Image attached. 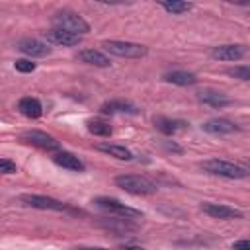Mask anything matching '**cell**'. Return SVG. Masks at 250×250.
Returning <instances> with one entry per match:
<instances>
[{
    "label": "cell",
    "instance_id": "cell-8",
    "mask_svg": "<svg viewBox=\"0 0 250 250\" xmlns=\"http://www.w3.org/2000/svg\"><path fill=\"white\" fill-rule=\"evenodd\" d=\"M199 209L209 215L211 219H221V221H232V219H242V211L223 205V203H211V201H203L199 205Z\"/></svg>",
    "mask_w": 250,
    "mask_h": 250
},
{
    "label": "cell",
    "instance_id": "cell-9",
    "mask_svg": "<svg viewBox=\"0 0 250 250\" xmlns=\"http://www.w3.org/2000/svg\"><path fill=\"white\" fill-rule=\"evenodd\" d=\"M201 129L209 135H215V137H225V135H232V133H238V125L232 123L230 119H223V117H215V119H209L201 125Z\"/></svg>",
    "mask_w": 250,
    "mask_h": 250
},
{
    "label": "cell",
    "instance_id": "cell-22",
    "mask_svg": "<svg viewBox=\"0 0 250 250\" xmlns=\"http://www.w3.org/2000/svg\"><path fill=\"white\" fill-rule=\"evenodd\" d=\"M88 131L92 135H98V137H109L111 135V125L105 123V121H100V119H92V121H88Z\"/></svg>",
    "mask_w": 250,
    "mask_h": 250
},
{
    "label": "cell",
    "instance_id": "cell-29",
    "mask_svg": "<svg viewBox=\"0 0 250 250\" xmlns=\"http://www.w3.org/2000/svg\"><path fill=\"white\" fill-rule=\"evenodd\" d=\"M74 250H107L104 246H76Z\"/></svg>",
    "mask_w": 250,
    "mask_h": 250
},
{
    "label": "cell",
    "instance_id": "cell-13",
    "mask_svg": "<svg viewBox=\"0 0 250 250\" xmlns=\"http://www.w3.org/2000/svg\"><path fill=\"white\" fill-rule=\"evenodd\" d=\"M246 55L244 45H219L211 51V57L217 61H238Z\"/></svg>",
    "mask_w": 250,
    "mask_h": 250
},
{
    "label": "cell",
    "instance_id": "cell-15",
    "mask_svg": "<svg viewBox=\"0 0 250 250\" xmlns=\"http://www.w3.org/2000/svg\"><path fill=\"white\" fill-rule=\"evenodd\" d=\"M102 113H129V115H137L139 113V107L131 102H125V100H111V102H105L102 107H100Z\"/></svg>",
    "mask_w": 250,
    "mask_h": 250
},
{
    "label": "cell",
    "instance_id": "cell-23",
    "mask_svg": "<svg viewBox=\"0 0 250 250\" xmlns=\"http://www.w3.org/2000/svg\"><path fill=\"white\" fill-rule=\"evenodd\" d=\"M229 74L238 78V80H250V68L246 64L242 66H234V68H229Z\"/></svg>",
    "mask_w": 250,
    "mask_h": 250
},
{
    "label": "cell",
    "instance_id": "cell-26",
    "mask_svg": "<svg viewBox=\"0 0 250 250\" xmlns=\"http://www.w3.org/2000/svg\"><path fill=\"white\" fill-rule=\"evenodd\" d=\"M164 148H166V150H172V152H182V146L176 145L174 141H172V143H170V141H164Z\"/></svg>",
    "mask_w": 250,
    "mask_h": 250
},
{
    "label": "cell",
    "instance_id": "cell-14",
    "mask_svg": "<svg viewBox=\"0 0 250 250\" xmlns=\"http://www.w3.org/2000/svg\"><path fill=\"white\" fill-rule=\"evenodd\" d=\"M197 100H199L201 104L209 105V107H225V105L230 104V100H229L223 92L213 90V88H203V90H199V92H197Z\"/></svg>",
    "mask_w": 250,
    "mask_h": 250
},
{
    "label": "cell",
    "instance_id": "cell-28",
    "mask_svg": "<svg viewBox=\"0 0 250 250\" xmlns=\"http://www.w3.org/2000/svg\"><path fill=\"white\" fill-rule=\"evenodd\" d=\"M119 250H146V248L137 246V244H125V246H119Z\"/></svg>",
    "mask_w": 250,
    "mask_h": 250
},
{
    "label": "cell",
    "instance_id": "cell-10",
    "mask_svg": "<svg viewBox=\"0 0 250 250\" xmlns=\"http://www.w3.org/2000/svg\"><path fill=\"white\" fill-rule=\"evenodd\" d=\"M16 47H18V51H21L27 57H47L51 53V47L35 37H23L16 43Z\"/></svg>",
    "mask_w": 250,
    "mask_h": 250
},
{
    "label": "cell",
    "instance_id": "cell-11",
    "mask_svg": "<svg viewBox=\"0 0 250 250\" xmlns=\"http://www.w3.org/2000/svg\"><path fill=\"white\" fill-rule=\"evenodd\" d=\"M53 162H55L57 166L64 168V170H70V172H84V170H86L84 162H82L76 154L66 152V150H59V152H55V154H53Z\"/></svg>",
    "mask_w": 250,
    "mask_h": 250
},
{
    "label": "cell",
    "instance_id": "cell-18",
    "mask_svg": "<svg viewBox=\"0 0 250 250\" xmlns=\"http://www.w3.org/2000/svg\"><path fill=\"white\" fill-rule=\"evenodd\" d=\"M18 109H20L21 115H25V117H29V119H37V117H41V113H43L41 102H39L37 98H31V96L21 98V100L18 102Z\"/></svg>",
    "mask_w": 250,
    "mask_h": 250
},
{
    "label": "cell",
    "instance_id": "cell-21",
    "mask_svg": "<svg viewBox=\"0 0 250 250\" xmlns=\"http://www.w3.org/2000/svg\"><path fill=\"white\" fill-rule=\"evenodd\" d=\"M158 6L162 10H166L168 14H186L189 12L193 6L189 2H178V0H172V2H158Z\"/></svg>",
    "mask_w": 250,
    "mask_h": 250
},
{
    "label": "cell",
    "instance_id": "cell-2",
    "mask_svg": "<svg viewBox=\"0 0 250 250\" xmlns=\"http://www.w3.org/2000/svg\"><path fill=\"white\" fill-rule=\"evenodd\" d=\"M199 166L207 174L219 176V178H227V180H242V178L248 176V170L244 166L229 162V160H223V158H209V160H203Z\"/></svg>",
    "mask_w": 250,
    "mask_h": 250
},
{
    "label": "cell",
    "instance_id": "cell-6",
    "mask_svg": "<svg viewBox=\"0 0 250 250\" xmlns=\"http://www.w3.org/2000/svg\"><path fill=\"white\" fill-rule=\"evenodd\" d=\"M20 201L27 207H33V209H41V211H66V203L55 199V197H49V195H37V193H21L20 195Z\"/></svg>",
    "mask_w": 250,
    "mask_h": 250
},
{
    "label": "cell",
    "instance_id": "cell-19",
    "mask_svg": "<svg viewBox=\"0 0 250 250\" xmlns=\"http://www.w3.org/2000/svg\"><path fill=\"white\" fill-rule=\"evenodd\" d=\"M96 150L105 152V154H109V156H113V158H117V160H131V158H133V152H131L127 146L115 145V143H98V145H96Z\"/></svg>",
    "mask_w": 250,
    "mask_h": 250
},
{
    "label": "cell",
    "instance_id": "cell-16",
    "mask_svg": "<svg viewBox=\"0 0 250 250\" xmlns=\"http://www.w3.org/2000/svg\"><path fill=\"white\" fill-rule=\"evenodd\" d=\"M154 125H156V129L162 133V135H166V137H172V135H176L178 131H184L189 123H186L184 119H170V117H156L154 119Z\"/></svg>",
    "mask_w": 250,
    "mask_h": 250
},
{
    "label": "cell",
    "instance_id": "cell-17",
    "mask_svg": "<svg viewBox=\"0 0 250 250\" xmlns=\"http://www.w3.org/2000/svg\"><path fill=\"white\" fill-rule=\"evenodd\" d=\"M78 59L86 64H92V66H100V68H107L111 64L109 57L102 51H96V49H84L78 53Z\"/></svg>",
    "mask_w": 250,
    "mask_h": 250
},
{
    "label": "cell",
    "instance_id": "cell-20",
    "mask_svg": "<svg viewBox=\"0 0 250 250\" xmlns=\"http://www.w3.org/2000/svg\"><path fill=\"white\" fill-rule=\"evenodd\" d=\"M162 78L170 84H176V86H191V84L197 82L195 74L188 72V70H172V72H166Z\"/></svg>",
    "mask_w": 250,
    "mask_h": 250
},
{
    "label": "cell",
    "instance_id": "cell-5",
    "mask_svg": "<svg viewBox=\"0 0 250 250\" xmlns=\"http://www.w3.org/2000/svg\"><path fill=\"white\" fill-rule=\"evenodd\" d=\"M102 47L109 55L123 57V59H141V57H145L148 53V49L145 45H139V43H133V41H119V39L104 41Z\"/></svg>",
    "mask_w": 250,
    "mask_h": 250
},
{
    "label": "cell",
    "instance_id": "cell-12",
    "mask_svg": "<svg viewBox=\"0 0 250 250\" xmlns=\"http://www.w3.org/2000/svg\"><path fill=\"white\" fill-rule=\"evenodd\" d=\"M45 39H47L49 43L61 45V47H74V45H78V43L82 41L80 35H72V33H68V31L55 29V27L49 29V31H45Z\"/></svg>",
    "mask_w": 250,
    "mask_h": 250
},
{
    "label": "cell",
    "instance_id": "cell-25",
    "mask_svg": "<svg viewBox=\"0 0 250 250\" xmlns=\"http://www.w3.org/2000/svg\"><path fill=\"white\" fill-rule=\"evenodd\" d=\"M18 172V166L14 160L10 158H0V174H16Z\"/></svg>",
    "mask_w": 250,
    "mask_h": 250
},
{
    "label": "cell",
    "instance_id": "cell-1",
    "mask_svg": "<svg viewBox=\"0 0 250 250\" xmlns=\"http://www.w3.org/2000/svg\"><path fill=\"white\" fill-rule=\"evenodd\" d=\"M51 23L55 29H62V31H68L72 35H86L90 31V23L76 12L72 10H61L57 12L53 18H51Z\"/></svg>",
    "mask_w": 250,
    "mask_h": 250
},
{
    "label": "cell",
    "instance_id": "cell-3",
    "mask_svg": "<svg viewBox=\"0 0 250 250\" xmlns=\"http://www.w3.org/2000/svg\"><path fill=\"white\" fill-rule=\"evenodd\" d=\"M115 186L121 188L123 191L131 193V195H152L156 193L158 186L145 178V176H137V174H121L115 178Z\"/></svg>",
    "mask_w": 250,
    "mask_h": 250
},
{
    "label": "cell",
    "instance_id": "cell-7",
    "mask_svg": "<svg viewBox=\"0 0 250 250\" xmlns=\"http://www.w3.org/2000/svg\"><path fill=\"white\" fill-rule=\"evenodd\" d=\"M21 141L41 148V150H47V152H59L61 150V145L55 137H51L49 133L45 131H37V129H31V131H23L21 133Z\"/></svg>",
    "mask_w": 250,
    "mask_h": 250
},
{
    "label": "cell",
    "instance_id": "cell-27",
    "mask_svg": "<svg viewBox=\"0 0 250 250\" xmlns=\"http://www.w3.org/2000/svg\"><path fill=\"white\" fill-rule=\"evenodd\" d=\"M232 250H250V242L248 240H238L232 244Z\"/></svg>",
    "mask_w": 250,
    "mask_h": 250
},
{
    "label": "cell",
    "instance_id": "cell-24",
    "mask_svg": "<svg viewBox=\"0 0 250 250\" xmlns=\"http://www.w3.org/2000/svg\"><path fill=\"white\" fill-rule=\"evenodd\" d=\"M14 68L18 72H33L35 70V62H31L29 59H18L14 62Z\"/></svg>",
    "mask_w": 250,
    "mask_h": 250
},
{
    "label": "cell",
    "instance_id": "cell-4",
    "mask_svg": "<svg viewBox=\"0 0 250 250\" xmlns=\"http://www.w3.org/2000/svg\"><path fill=\"white\" fill-rule=\"evenodd\" d=\"M92 203L100 211H104L107 215H115L119 219H129L131 221V219H141L143 217V213L139 209L129 207V205H125V203H121L119 199H113V197H96Z\"/></svg>",
    "mask_w": 250,
    "mask_h": 250
}]
</instances>
